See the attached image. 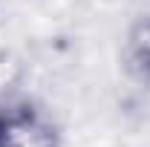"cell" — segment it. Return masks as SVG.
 <instances>
[{"instance_id":"cell-2","label":"cell","mask_w":150,"mask_h":147,"mask_svg":"<svg viewBox=\"0 0 150 147\" xmlns=\"http://www.w3.org/2000/svg\"><path fill=\"white\" fill-rule=\"evenodd\" d=\"M118 66L130 84L150 92V9L127 23L118 46Z\"/></svg>"},{"instance_id":"cell-1","label":"cell","mask_w":150,"mask_h":147,"mask_svg":"<svg viewBox=\"0 0 150 147\" xmlns=\"http://www.w3.org/2000/svg\"><path fill=\"white\" fill-rule=\"evenodd\" d=\"M0 147H64V130L43 101L32 95H3Z\"/></svg>"}]
</instances>
